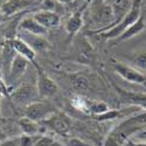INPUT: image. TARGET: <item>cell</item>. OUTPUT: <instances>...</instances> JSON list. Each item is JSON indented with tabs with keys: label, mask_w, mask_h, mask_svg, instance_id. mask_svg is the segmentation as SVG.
I'll use <instances>...</instances> for the list:
<instances>
[{
	"label": "cell",
	"mask_w": 146,
	"mask_h": 146,
	"mask_svg": "<svg viewBox=\"0 0 146 146\" xmlns=\"http://www.w3.org/2000/svg\"><path fill=\"white\" fill-rule=\"evenodd\" d=\"M141 12H143L141 11V0H133L127 13L121 18V20L119 22H117L116 25H113L110 28H108L106 31L102 32L103 33L102 36L106 40H116L130 26H132L133 23L139 19Z\"/></svg>",
	"instance_id": "1"
},
{
	"label": "cell",
	"mask_w": 146,
	"mask_h": 146,
	"mask_svg": "<svg viewBox=\"0 0 146 146\" xmlns=\"http://www.w3.org/2000/svg\"><path fill=\"white\" fill-rule=\"evenodd\" d=\"M89 14L95 23L103 26L102 29H98L96 33H102L115 25L116 18L113 9L108 3H105V0H92L89 6Z\"/></svg>",
	"instance_id": "2"
},
{
	"label": "cell",
	"mask_w": 146,
	"mask_h": 146,
	"mask_svg": "<svg viewBox=\"0 0 146 146\" xmlns=\"http://www.w3.org/2000/svg\"><path fill=\"white\" fill-rule=\"evenodd\" d=\"M56 112L54 110V106L47 102H33L28 104L25 109V117L36 121V123H42L50 115Z\"/></svg>",
	"instance_id": "3"
},
{
	"label": "cell",
	"mask_w": 146,
	"mask_h": 146,
	"mask_svg": "<svg viewBox=\"0 0 146 146\" xmlns=\"http://www.w3.org/2000/svg\"><path fill=\"white\" fill-rule=\"evenodd\" d=\"M9 97L12 98L14 103L20 105H28L33 102H36V98L39 97L38 89L34 87L33 84L29 83H23L14 90H12Z\"/></svg>",
	"instance_id": "4"
},
{
	"label": "cell",
	"mask_w": 146,
	"mask_h": 146,
	"mask_svg": "<svg viewBox=\"0 0 146 146\" xmlns=\"http://www.w3.org/2000/svg\"><path fill=\"white\" fill-rule=\"evenodd\" d=\"M38 71V80H36V89H38L39 97L41 98H52L58 92L57 84L48 76L40 68Z\"/></svg>",
	"instance_id": "5"
},
{
	"label": "cell",
	"mask_w": 146,
	"mask_h": 146,
	"mask_svg": "<svg viewBox=\"0 0 146 146\" xmlns=\"http://www.w3.org/2000/svg\"><path fill=\"white\" fill-rule=\"evenodd\" d=\"M42 124L48 126L52 131L60 135L61 137H69L70 133L69 119L66 116L61 115L60 112H54L53 115H50L46 120L42 121Z\"/></svg>",
	"instance_id": "6"
},
{
	"label": "cell",
	"mask_w": 146,
	"mask_h": 146,
	"mask_svg": "<svg viewBox=\"0 0 146 146\" xmlns=\"http://www.w3.org/2000/svg\"><path fill=\"white\" fill-rule=\"evenodd\" d=\"M17 36L19 39H21L25 43H27L36 54L46 53L50 49V43L48 42L46 38H43V35H35V34L20 29Z\"/></svg>",
	"instance_id": "7"
},
{
	"label": "cell",
	"mask_w": 146,
	"mask_h": 146,
	"mask_svg": "<svg viewBox=\"0 0 146 146\" xmlns=\"http://www.w3.org/2000/svg\"><path fill=\"white\" fill-rule=\"evenodd\" d=\"M112 68L117 74L123 77L125 81L131 82V83H137V84H143L146 81V77L143 72L136 68H132L130 66H126L124 63H119V62H113Z\"/></svg>",
	"instance_id": "8"
},
{
	"label": "cell",
	"mask_w": 146,
	"mask_h": 146,
	"mask_svg": "<svg viewBox=\"0 0 146 146\" xmlns=\"http://www.w3.org/2000/svg\"><path fill=\"white\" fill-rule=\"evenodd\" d=\"M28 64H29V61L26 57H23L20 54H17L14 56L13 61H12V63H11V67H9V70H8L7 81L11 84L14 83L15 81H18L23 74H25V71L28 68Z\"/></svg>",
	"instance_id": "9"
},
{
	"label": "cell",
	"mask_w": 146,
	"mask_h": 146,
	"mask_svg": "<svg viewBox=\"0 0 146 146\" xmlns=\"http://www.w3.org/2000/svg\"><path fill=\"white\" fill-rule=\"evenodd\" d=\"M32 5H34V0H6L0 4V9L5 18H9L25 11Z\"/></svg>",
	"instance_id": "10"
},
{
	"label": "cell",
	"mask_w": 146,
	"mask_h": 146,
	"mask_svg": "<svg viewBox=\"0 0 146 146\" xmlns=\"http://www.w3.org/2000/svg\"><path fill=\"white\" fill-rule=\"evenodd\" d=\"M11 42H12V47H13V49L15 50L17 54H20L23 57H26L31 63L34 64L36 70L40 69V66L36 63V53L27 43H25L21 39H19L18 36H14L13 39H11Z\"/></svg>",
	"instance_id": "11"
},
{
	"label": "cell",
	"mask_w": 146,
	"mask_h": 146,
	"mask_svg": "<svg viewBox=\"0 0 146 146\" xmlns=\"http://www.w3.org/2000/svg\"><path fill=\"white\" fill-rule=\"evenodd\" d=\"M33 18L38 21L41 26H43L46 29L49 28H56L61 23V18L57 13L53 11H40L34 13Z\"/></svg>",
	"instance_id": "12"
},
{
	"label": "cell",
	"mask_w": 146,
	"mask_h": 146,
	"mask_svg": "<svg viewBox=\"0 0 146 146\" xmlns=\"http://www.w3.org/2000/svg\"><path fill=\"white\" fill-rule=\"evenodd\" d=\"M117 94L120 96V98L123 102L138 106L141 110L146 111V94H137V92H130L119 87H116Z\"/></svg>",
	"instance_id": "13"
},
{
	"label": "cell",
	"mask_w": 146,
	"mask_h": 146,
	"mask_svg": "<svg viewBox=\"0 0 146 146\" xmlns=\"http://www.w3.org/2000/svg\"><path fill=\"white\" fill-rule=\"evenodd\" d=\"M144 29H145V15H144V13L141 12L139 19H138L135 23H133L132 26H130L123 34L119 36V38H117L116 41H117V42H121V41L129 40V39L133 38V36L138 35L139 33H141Z\"/></svg>",
	"instance_id": "14"
},
{
	"label": "cell",
	"mask_w": 146,
	"mask_h": 146,
	"mask_svg": "<svg viewBox=\"0 0 146 146\" xmlns=\"http://www.w3.org/2000/svg\"><path fill=\"white\" fill-rule=\"evenodd\" d=\"M83 9H78L77 12H75L66 22V31L70 36L77 34V32L83 26Z\"/></svg>",
	"instance_id": "15"
},
{
	"label": "cell",
	"mask_w": 146,
	"mask_h": 146,
	"mask_svg": "<svg viewBox=\"0 0 146 146\" xmlns=\"http://www.w3.org/2000/svg\"><path fill=\"white\" fill-rule=\"evenodd\" d=\"M19 28L21 31H26L28 33L35 34V35H43L47 33V29L41 26L40 23L36 21L33 17L32 18H25L21 22H20V26Z\"/></svg>",
	"instance_id": "16"
},
{
	"label": "cell",
	"mask_w": 146,
	"mask_h": 146,
	"mask_svg": "<svg viewBox=\"0 0 146 146\" xmlns=\"http://www.w3.org/2000/svg\"><path fill=\"white\" fill-rule=\"evenodd\" d=\"M19 127L21 129L23 135H28V136H39L41 132V127L39 123L27 118V117H22L18 121Z\"/></svg>",
	"instance_id": "17"
},
{
	"label": "cell",
	"mask_w": 146,
	"mask_h": 146,
	"mask_svg": "<svg viewBox=\"0 0 146 146\" xmlns=\"http://www.w3.org/2000/svg\"><path fill=\"white\" fill-rule=\"evenodd\" d=\"M105 3H108L113 9V14L116 20L119 19V21L121 20L131 7L130 0H105Z\"/></svg>",
	"instance_id": "18"
},
{
	"label": "cell",
	"mask_w": 146,
	"mask_h": 146,
	"mask_svg": "<svg viewBox=\"0 0 146 146\" xmlns=\"http://www.w3.org/2000/svg\"><path fill=\"white\" fill-rule=\"evenodd\" d=\"M87 110L88 113H91L92 116H98L109 111L110 108L102 101H87Z\"/></svg>",
	"instance_id": "19"
},
{
	"label": "cell",
	"mask_w": 146,
	"mask_h": 146,
	"mask_svg": "<svg viewBox=\"0 0 146 146\" xmlns=\"http://www.w3.org/2000/svg\"><path fill=\"white\" fill-rule=\"evenodd\" d=\"M70 84L71 87L76 89V90H81V91H84V90H88L90 88V83H89V80L84 76V75H81V74H76V75H72L70 77Z\"/></svg>",
	"instance_id": "20"
},
{
	"label": "cell",
	"mask_w": 146,
	"mask_h": 146,
	"mask_svg": "<svg viewBox=\"0 0 146 146\" xmlns=\"http://www.w3.org/2000/svg\"><path fill=\"white\" fill-rule=\"evenodd\" d=\"M62 144L64 146H90L86 141H83L78 138H71V137H63Z\"/></svg>",
	"instance_id": "21"
},
{
	"label": "cell",
	"mask_w": 146,
	"mask_h": 146,
	"mask_svg": "<svg viewBox=\"0 0 146 146\" xmlns=\"http://www.w3.org/2000/svg\"><path fill=\"white\" fill-rule=\"evenodd\" d=\"M55 143V139L49 136H40V138L36 140V143L33 146H53Z\"/></svg>",
	"instance_id": "22"
},
{
	"label": "cell",
	"mask_w": 146,
	"mask_h": 146,
	"mask_svg": "<svg viewBox=\"0 0 146 146\" xmlns=\"http://www.w3.org/2000/svg\"><path fill=\"white\" fill-rule=\"evenodd\" d=\"M135 62H136V64L138 66L139 69H141V70H146V52H141V53H139V54L136 56Z\"/></svg>",
	"instance_id": "23"
},
{
	"label": "cell",
	"mask_w": 146,
	"mask_h": 146,
	"mask_svg": "<svg viewBox=\"0 0 146 146\" xmlns=\"http://www.w3.org/2000/svg\"><path fill=\"white\" fill-rule=\"evenodd\" d=\"M0 146H21L19 141V137H15L13 139H8L3 143H0Z\"/></svg>",
	"instance_id": "24"
},
{
	"label": "cell",
	"mask_w": 146,
	"mask_h": 146,
	"mask_svg": "<svg viewBox=\"0 0 146 146\" xmlns=\"http://www.w3.org/2000/svg\"><path fill=\"white\" fill-rule=\"evenodd\" d=\"M104 146H123L121 144H119L115 138H112L111 136H109L105 141H104Z\"/></svg>",
	"instance_id": "25"
},
{
	"label": "cell",
	"mask_w": 146,
	"mask_h": 146,
	"mask_svg": "<svg viewBox=\"0 0 146 146\" xmlns=\"http://www.w3.org/2000/svg\"><path fill=\"white\" fill-rule=\"evenodd\" d=\"M57 3H61V4H64V5H69V4H72L74 0H55Z\"/></svg>",
	"instance_id": "26"
},
{
	"label": "cell",
	"mask_w": 146,
	"mask_h": 146,
	"mask_svg": "<svg viewBox=\"0 0 146 146\" xmlns=\"http://www.w3.org/2000/svg\"><path fill=\"white\" fill-rule=\"evenodd\" d=\"M6 18H5V15L3 14V12H1V9H0V25L4 22V20H5Z\"/></svg>",
	"instance_id": "27"
},
{
	"label": "cell",
	"mask_w": 146,
	"mask_h": 146,
	"mask_svg": "<svg viewBox=\"0 0 146 146\" xmlns=\"http://www.w3.org/2000/svg\"><path fill=\"white\" fill-rule=\"evenodd\" d=\"M53 146H64V145H63L62 143H60V141H56V140H55V143L53 144Z\"/></svg>",
	"instance_id": "28"
},
{
	"label": "cell",
	"mask_w": 146,
	"mask_h": 146,
	"mask_svg": "<svg viewBox=\"0 0 146 146\" xmlns=\"http://www.w3.org/2000/svg\"><path fill=\"white\" fill-rule=\"evenodd\" d=\"M75 1H80V0H74V3H75Z\"/></svg>",
	"instance_id": "29"
}]
</instances>
